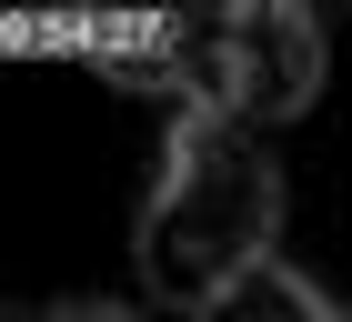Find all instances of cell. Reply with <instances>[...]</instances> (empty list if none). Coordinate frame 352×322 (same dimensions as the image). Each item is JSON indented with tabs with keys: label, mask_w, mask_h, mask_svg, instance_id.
Returning a JSON list of instances; mask_svg holds the SVG:
<instances>
[{
	"label": "cell",
	"mask_w": 352,
	"mask_h": 322,
	"mask_svg": "<svg viewBox=\"0 0 352 322\" xmlns=\"http://www.w3.org/2000/svg\"><path fill=\"white\" fill-rule=\"evenodd\" d=\"M272 232H282L272 151L252 131H232V121L182 111L171 151H162V182L141 202V292H151V312L201 322L221 292H242L272 262Z\"/></svg>",
	"instance_id": "obj_1"
},
{
	"label": "cell",
	"mask_w": 352,
	"mask_h": 322,
	"mask_svg": "<svg viewBox=\"0 0 352 322\" xmlns=\"http://www.w3.org/2000/svg\"><path fill=\"white\" fill-rule=\"evenodd\" d=\"M201 322H342V312H332V302L312 292L302 272L262 262V272H252V282H242V292H221V302H212V312H201Z\"/></svg>",
	"instance_id": "obj_3"
},
{
	"label": "cell",
	"mask_w": 352,
	"mask_h": 322,
	"mask_svg": "<svg viewBox=\"0 0 352 322\" xmlns=\"http://www.w3.org/2000/svg\"><path fill=\"white\" fill-rule=\"evenodd\" d=\"M51 322H151L141 302H71V312H51Z\"/></svg>",
	"instance_id": "obj_4"
},
{
	"label": "cell",
	"mask_w": 352,
	"mask_h": 322,
	"mask_svg": "<svg viewBox=\"0 0 352 322\" xmlns=\"http://www.w3.org/2000/svg\"><path fill=\"white\" fill-rule=\"evenodd\" d=\"M121 71H131V91H171L182 111L262 141L272 121H302L322 101V21L292 0L212 10V21H151Z\"/></svg>",
	"instance_id": "obj_2"
},
{
	"label": "cell",
	"mask_w": 352,
	"mask_h": 322,
	"mask_svg": "<svg viewBox=\"0 0 352 322\" xmlns=\"http://www.w3.org/2000/svg\"><path fill=\"white\" fill-rule=\"evenodd\" d=\"M0 322H51V312H21V302H0Z\"/></svg>",
	"instance_id": "obj_5"
}]
</instances>
